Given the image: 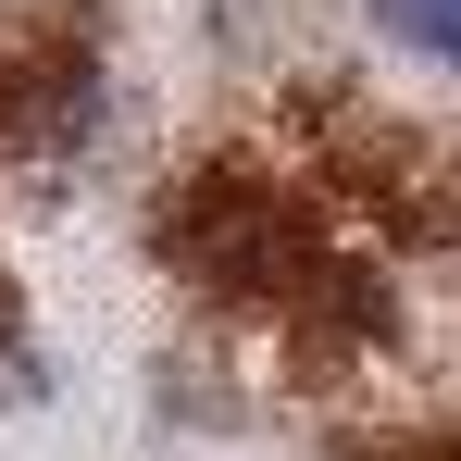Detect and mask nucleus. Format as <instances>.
<instances>
[{
	"instance_id": "obj_1",
	"label": "nucleus",
	"mask_w": 461,
	"mask_h": 461,
	"mask_svg": "<svg viewBox=\"0 0 461 461\" xmlns=\"http://www.w3.org/2000/svg\"><path fill=\"white\" fill-rule=\"evenodd\" d=\"M386 25H399L424 63H449V76H461V0H386Z\"/></svg>"
}]
</instances>
